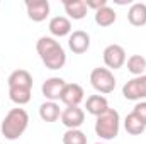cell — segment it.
I'll list each match as a JSON object with an SVG mask.
<instances>
[{
    "label": "cell",
    "mask_w": 146,
    "mask_h": 144,
    "mask_svg": "<svg viewBox=\"0 0 146 144\" xmlns=\"http://www.w3.org/2000/svg\"><path fill=\"white\" fill-rule=\"evenodd\" d=\"M36 51L48 70H61L66 63V53L63 46L51 36H42L37 39Z\"/></svg>",
    "instance_id": "cell-1"
},
{
    "label": "cell",
    "mask_w": 146,
    "mask_h": 144,
    "mask_svg": "<svg viewBox=\"0 0 146 144\" xmlns=\"http://www.w3.org/2000/svg\"><path fill=\"white\" fill-rule=\"evenodd\" d=\"M27 126H29V114L24 108L15 107V108H10L7 112V115L3 117L0 131H2V136L5 139L15 141L26 132Z\"/></svg>",
    "instance_id": "cell-2"
},
{
    "label": "cell",
    "mask_w": 146,
    "mask_h": 144,
    "mask_svg": "<svg viewBox=\"0 0 146 144\" xmlns=\"http://www.w3.org/2000/svg\"><path fill=\"white\" fill-rule=\"evenodd\" d=\"M119 127H121V117L115 108L109 107L95 120V134L104 141L115 139L119 136Z\"/></svg>",
    "instance_id": "cell-3"
},
{
    "label": "cell",
    "mask_w": 146,
    "mask_h": 144,
    "mask_svg": "<svg viewBox=\"0 0 146 144\" xmlns=\"http://www.w3.org/2000/svg\"><path fill=\"white\" fill-rule=\"evenodd\" d=\"M90 83L99 93H112L115 88V76L107 68H94L90 73Z\"/></svg>",
    "instance_id": "cell-4"
},
{
    "label": "cell",
    "mask_w": 146,
    "mask_h": 144,
    "mask_svg": "<svg viewBox=\"0 0 146 144\" xmlns=\"http://www.w3.org/2000/svg\"><path fill=\"white\" fill-rule=\"evenodd\" d=\"M122 97L126 100L133 102H143L146 100V75L134 76L122 87Z\"/></svg>",
    "instance_id": "cell-5"
},
{
    "label": "cell",
    "mask_w": 146,
    "mask_h": 144,
    "mask_svg": "<svg viewBox=\"0 0 146 144\" xmlns=\"http://www.w3.org/2000/svg\"><path fill=\"white\" fill-rule=\"evenodd\" d=\"M102 58H104V63L107 66V70H119L124 66L126 63V51L121 44H109L104 53H102Z\"/></svg>",
    "instance_id": "cell-6"
},
{
    "label": "cell",
    "mask_w": 146,
    "mask_h": 144,
    "mask_svg": "<svg viewBox=\"0 0 146 144\" xmlns=\"http://www.w3.org/2000/svg\"><path fill=\"white\" fill-rule=\"evenodd\" d=\"M65 85H66V81H65L63 78H60V76H51V78H48V80L42 83L41 92H42V95H44L46 100L56 102V100L61 98V93H63Z\"/></svg>",
    "instance_id": "cell-7"
},
{
    "label": "cell",
    "mask_w": 146,
    "mask_h": 144,
    "mask_svg": "<svg viewBox=\"0 0 146 144\" xmlns=\"http://www.w3.org/2000/svg\"><path fill=\"white\" fill-rule=\"evenodd\" d=\"M26 10H27V17L33 22H42L49 15L51 7H49L48 0H27L26 2Z\"/></svg>",
    "instance_id": "cell-8"
},
{
    "label": "cell",
    "mask_w": 146,
    "mask_h": 144,
    "mask_svg": "<svg viewBox=\"0 0 146 144\" xmlns=\"http://www.w3.org/2000/svg\"><path fill=\"white\" fill-rule=\"evenodd\" d=\"M85 98V92L78 83H66L61 93V102L66 107H80V104Z\"/></svg>",
    "instance_id": "cell-9"
},
{
    "label": "cell",
    "mask_w": 146,
    "mask_h": 144,
    "mask_svg": "<svg viewBox=\"0 0 146 144\" xmlns=\"http://www.w3.org/2000/svg\"><path fill=\"white\" fill-rule=\"evenodd\" d=\"M60 119L66 129H80V126L85 122V112L80 107H65Z\"/></svg>",
    "instance_id": "cell-10"
},
{
    "label": "cell",
    "mask_w": 146,
    "mask_h": 144,
    "mask_svg": "<svg viewBox=\"0 0 146 144\" xmlns=\"http://www.w3.org/2000/svg\"><path fill=\"white\" fill-rule=\"evenodd\" d=\"M68 48L75 54H83L90 48V36L85 31H73L68 36Z\"/></svg>",
    "instance_id": "cell-11"
},
{
    "label": "cell",
    "mask_w": 146,
    "mask_h": 144,
    "mask_svg": "<svg viewBox=\"0 0 146 144\" xmlns=\"http://www.w3.org/2000/svg\"><path fill=\"white\" fill-rule=\"evenodd\" d=\"M33 76L27 70H15L9 75L7 78V85L9 88H27L33 90Z\"/></svg>",
    "instance_id": "cell-12"
},
{
    "label": "cell",
    "mask_w": 146,
    "mask_h": 144,
    "mask_svg": "<svg viewBox=\"0 0 146 144\" xmlns=\"http://www.w3.org/2000/svg\"><path fill=\"white\" fill-rule=\"evenodd\" d=\"M49 32L54 37H65L72 34V20L65 15H54L51 20H49Z\"/></svg>",
    "instance_id": "cell-13"
},
{
    "label": "cell",
    "mask_w": 146,
    "mask_h": 144,
    "mask_svg": "<svg viewBox=\"0 0 146 144\" xmlns=\"http://www.w3.org/2000/svg\"><path fill=\"white\" fill-rule=\"evenodd\" d=\"M63 9L68 14V19H73V20L85 19L88 12L85 0H63Z\"/></svg>",
    "instance_id": "cell-14"
},
{
    "label": "cell",
    "mask_w": 146,
    "mask_h": 144,
    "mask_svg": "<svg viewBox=\"0 0 146 144\" xmlns=\"http://www.w3.org/2000/svg\"><path fill=\"white\" fill-rule=\"evenodd\" d=\"M127 20H129V24H133L136 27L146 26V3H143V2L131 3V7L127 10Z\"/></svg>",
    "instance_id": "cell-15"
},
{
    "label": "cell",
    "mask_w": 146,
    "mask_h": 144,
    "mask_svg": "<svg viewBox=\"0 0 146 144\" xmlns=\"http://www.w3.org/2000/svg\"><path fill=\"white\" fill-rule=\"evenodd\" d=\"M85 108L88 114L99 117L100 114H104L107 108H109V102L104 95H90L87 98V104H85Z\"/></svg>",
    "instance_id": "cell-16"
},
{
    "label": "cell",
    "mask_w": 146,
    "mask_h": 144,
    "mask_svg": "<svg viewBox=\"0 0 146 144\" xmlns=\"http://www.w3.org/2000/svg\"><path fill=\"white\" fill-rule=\"evenodd\" d=\"M39 117H41L44 122H56V120L61 117L60 105H58L56 102L46 100V102L41 104V107H39Z\"/></svg>",
    "instance_id": "cell-17"
},
{
    "label": "cell",
    "mask_w": 146,
    "mask_h": 144,
    "mask_svg": "<svg viewBox=\"0 0 146 144\" xmlns=\"http://www.w3.org/2000/svg\"><path fill=\"white\" fill-rule=\"evenodd\" d=\"M115 19H117V14H115L114 9H110L109 5L107 7H102L100 10L95 12V24L100 26V27H109V26H112L115 22Z\"/></svg>",
    "instance_id": "cell-18"
},
{
    "label": "cell",
    "mask_w": 146,
    "mask_h": 144,
    "mask_svg": "<svg viewBox=\"0 0 146 144\" xmlns=\"http://www.w3.org/2000/svg\"><path fill=\"white\" fill-rule=\"evenodd\" d=\"M124 129H126V132L131 134V136H139V134H143L146 131V126L131 112V114H127L126 119H124Z\"/></svg>",
    "instance_id": "cell-19"
},
{
    "label": "cell",
    "mask_w": 146,
    "mask_h": 144,
    "mask_svg": "<svg viewBox=\"0 0 146 144\" xmlns=\"http://www.w3.org/2000/svg\"><path fill=\"white\" fill-rule=\"evenodd\" d=\"M127 63V71L134 76H141L146 71V58L141 54H133L126 59Z\"/></svg>",
    "instance_id": "cell-20"
},
{
    "label": "cell",
    "mask_w": 146,
    "mask_h": 144,
    "mask_svg": "<svg viewBox=\"0 0 146 144\" xmlns=\"http://www.w3.org/2000/svg\"><path fill=\"white\" fill-rule=\"evenodd\" d=\"M63 144H87V136L80 129H68L63 134Z\"/></svg>",
    "instance_id": "cell-21"
},
{
    "label": "cell",
    "mask_w": 146,
    "mask_h": 144,
    "mask_svg": "<svg viewBox=\"0 0 146 144\" xmlns=\"http://www.w3.org/2000/svg\"><path fill=\"white\" fill-rule=\"evenodd\" d=\"M133 114L143 122L146 126V100H143V102H138L136 105H134V108H133Z\"/></svg>",
    "instance_id": "cell-22"
},
{
    "label": "cell",
    "mask_w": 146,
    "mask_h": 144,
    "mask_svg": "<svg viewBox=\"0 0 146 144\" xmlns=\"http://www.w3.org/2000/svg\"><path fill=\"white\" fill-rule=\"evenodd\" d=\"M85 3H87V7L88 9H94L95 12L97 10H100L102 7H107L109 3H107V0H85Z\"/></svg>",
    "instance_id": "cell-23"
},
{
    "label": "cell",
    "mask_w": 146,
    "mask_h": 144,
    "mask_svg": "<svg viewBox=\"0 0 146 144\" xmlns=\"http://www.w3.org/2000/svg\"><path fill=\"white\" fill-rule=\"evenodd\" d=\"M95 144H104V143H95Z\"/></svg>",
    "instance_id": "cell-24"
}]
</instances>
